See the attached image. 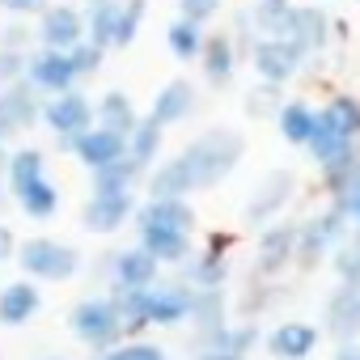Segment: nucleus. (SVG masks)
Returning <instances> with one entry per match:
<instances>
[{"label":"nucleus","mask_w":360,"mask_h":360,"mask_svg":"<svg viewBox=\"0 0 360 360\" xmlns=\"http://www.w3.org/2000/svg\"><path fill=\"white\" fill-rule=\"evenodd\" d=\"M178 153H183V161H187V169H191L195 191H212V187H221L225 178L242 165V157H246V136H242L238 127H208L204 136H195L191 144H183Z\"/></svg>","instance_id":"1"},{"label":"nucleus","mask_w":360,"mask_h":360,"mask_svg":"<svg viewBox=\"0 0 360 360\" xmlns=\"http://www.w3.org/2000/svg\"><path fill=\"white\" fill-rule=\"evenodd\" d=\"M18 271L34 284H68L85 271V255L81 246L51 238V233H34L18 246Z\"/></svg>","instance_id":"2"},{"label":"nucleus","mask_w":360,"mask_h":360,"mask_svg":"<svg viewBox=\"0 0 360 360\" xmlns=\"http://www.w3.org/2000/svg\"><path fill=\"white\" fill-rule=\"evenodd\" d=\"M352 238V221L339 204H322V212H314L309 221H301V238H297V271H314L322 267V259H330L343 242Z\"/></svg>","instance_id":"3"},{"label":"nucleus","mask_w":360,"mask_h":360,"mask_svg":"<svg viewBox=\"0 0 360 360\" xmlns=\"http://www.w3.org/2000/svg\"><path fill=\"white\" fill-rule=\"evenodd\" d=\"M68 330L94 356H102L106 347H115V343L127 339L123 335V322H119V309H115V297H81L68 309Z\"/></svg>","instance_id":"4"},{"label":"nucleus","mask_w":360,"mask_h":360,"mask_svg":"<svg viewBox=\"0 0 360 360\" xmlns=\"http://www.w3.org/2000/svg\"><path fill=\"white\" fill-rule=\"evenodd\" d=\"M292 191H297V174H292L288 165L267 169L259 183H255V191L246 195L242 221H246L250 229H267V225L284 221V208L292 204Z\"/></svg>","instance_id":"5"},{"label":"nucleus","mask_w":360,"mask_h":360,"mask_svg":"<svg viewBox=\"0 0 360 360\" xmlns=\"http://www.w3.org/2000/svg\"><path fill=\"white\" fill-rule=\"evenodd\" d=\"M98 267H106L102 271V280L110 284V292H140V288H153L157 280H161V263L144 250V246H123V250H106L102 259H98Z\"/></svg>","instance_id":"6"},{"label":"nucleus","mask_w":360,"mask_h":360,"mask_svg":"<svg viewBox=\"0 0 360 360\" xmlns=\"http://www.w3.org/2000/svg\"><path fill=\"white\" fill-rule=\"evenodd\" d=\"M89 39L85 30V9L72 5V0H56L47 5L39 18H34V43L39 47H51V51H72Z\"/></svg>","instance_id":"7"},{"label":"nucleus","mask_w":360,"mask_h":360,"mask_svg":"<svg viewBox=\"0 0 360 360\" xmlns=\"http://www.w3.org/2000/svg\"><path fill=\"white\" fill-rule=\"evenodd\" d=\"M94 123H98V115H94V98H89L81 85L68 89V94L47 98V106H43V127H47L60 144L72 140V136H85Z\"/></svg>","instance_id":"8"},{"label":"nucleus","mask_w":360,"mask_h":360,"mask_svg":"<svg viewBox=\"0 0 360 360\" xmlns=\"http://www.w3.org/2000/svg\"><path fill=\"white\" fill-rule=\"evenodd\" d=\"M297 238H301L297 221H276V225L259 229V238H255V271L267 276V280H280L288 267H297Z\"/></svg>","instance_id":"9"},{"label":"nucleus","mask_w":360,"mask_h":360,"mask_svg":"<svg viewBox=\"0 0 360 360\" xmlns=\"http://www.w3.org/2000/svg\"><path fill=\"white\" fill-rule=\"evenodd\" d=\"M246 60L255 68V81H267V85H280V89L292 77H301V68H305V56L288 39H255Z\"/></svg>","instance_id":"10"},{"label":"nucleus","mask_w":360,"mask_h":360,"mask_svg":"<svg viewBox=\"0 0 360 360\" xmlns=\"http://www.w3.org/2000/svg\"><path fill=\"white\" fill-rule=\"evenodd\" d=\"M26 81L43 94V98H56V94H68L81 85L77 68H72V56L68 51H51V47H34L30 60H26Z\"/></svg>","instance_id":"11"},{"label":"nucleus","mask_w":360,"mask_h":360,"mask_svg":"<svg viewBox=\"0 0 360 360\" xmlns=\"http://www.w3.org/2000/svg\"><path fill=\"white\" fill-rule=\"evenodd\" d=\"M136 208H140L136 195L89 191V200L81 204V225H85V233H94V238H110V233H119L123 225L136 221Z\"/></svg>","instance_id":"12"},{"label":"nucleus","mask_w":360,"mask_h":360,"mask_svg":"<svg viewBox=\"0 0 360 360\" xmlns=\"http://www.w3.org/2000/svg\"><path fill=\"white\" fill-rule=\"evenodd\" d=\"M305 153H309V161L326 174V169H339V165L356 161V157H360V140H352L335 119H326V115L318 110V127H314Z\"/></svg>","instance_id":"13"},{"label":"nucleus","mask_w":360,"mask_h":360,"mask_svg":"<svg viewBox=\"0 0 360 360\" xmlns=\"http://www.w3.org/2000/svg\"><path fill=\"white\" fill-rule=\"evenodd\" d=\"M136 229H161V233H187V238H195V229H200V212H195V204L191 200H144L140 208H136V221H131Z\"/></svg>","instance_id":"14"},{"label":"nucleus","mask_w":360,"mask_h":360,"mask_svg":"<svg viewBox=\"0 0 360 360\" xmlns=\"http://www.w3.org/2000/svg\"><path fill=\"white\" fill-rule=\"evenodd\" d=\"M60 148H68L89 174L94 169H106V165H115V161H123L127 157V136H119V131H110V127H89L85 136H72V140H64Z\"/></svg>","instance_id":"15"},{"label":"nucleus","mask_w":360,"mask_h":360,"mask_svg":"<svg viewBox=\"0 0 360 360\" xmlns=\"http://www.w3.org/2000/svg\"><path fill=\"white\" fill-rule=\"evenodd\" d=\"M322 335L330 343H352L360 339V292L347 284H335L322 301Z\"/></svg>","instance_id":"16"},{"label":"nucleus","mask_w":360,"mask_h":360,"mask_svg":"<svg viewBox=\"0 0 360 360\" xmlns=\"http://www.w3.org/2000/svg\"><path fill=\"white\" fill-rule=\"evenodd\" d=\"M322 339H326L322 326L301 322V318H288V322H276V326L263 335V347H267L276 360H309Z\"/></svg>","instance_id":"17"},{"label":"nucleus","mask_w":360,"mask_h":360,"mask_svg":"<svg viewBox=\"0 0 360 360\" xmlns=\"http://www.w3.org/2000/svg\"><path fill=\"white\" fill-rule=\"evenodd\" d=\"M195 106H200V89H195V81H187V77H169V81L153 94L148 119L161 123V127L169 131V127H178V123H187V119L195 115Z\"/></svg>","instance_id":"18"},{"label":"nucleus","mask_w":360,"mask_h":360,"mask_svg":"<svg viewBox=\"0 0 360 360\" xmlns=\"http://www.w3.org/2000/svg\"><path fill=\"white\" fill-rule=\"evenodd\" d=\"M187 326L195 330V347H200V352L217 347L221 335L233 326V322H229V297H225V288L195 292V309H191V322H187Z\"/></svg>","instance_id":"19"},{"label":"nucleus","mask_w":360,"mask_h":360,"mask_svg":"<svg viewBox=\"0 0 360 360\" xmlns=\"http://www.w3.org/2000/svg\"><path fill=\"white\" fill-rule=\"evenodd\" d=\"M39 314H43V284L18 276V280H9L5 288H0V326L22 330V326H30Z\"/></svg>","instance_id":"20"},{"label":"nucleus","mask_w":360,"mask_h":360,"mask_svg":"<svg viewBox=\"0 0 360 360\" xmlns=\"http://www.w3.org/2000/svg\"><path fill=\"white\" fill-rule=\"evenodd\" d=\"M174 271H178V280H183L187 288H195V292L225 288V280H229V250H217L212 242L208 246H195L191 259L183 267H174Z\"/></svg>","instance_id":"21"},{"label":"nucleus","mask_w":360,"mask_h":360,"mask_svg":"<svg viewBox=\"0 0 360 360\" xmlns=\"http://www.w3.org/2000/svg\"><path fill=\"white\" fill-rule=\"evenodd\" d=\"M288 43H292L305 60L318 56V51H326V43H330V18H326V9L318 5V0L297 5L292 26H288Z\"/></svg>","instance_id":"22"},{"label":"nucleus","mask_w":360,"mask_h":360,"mask_svg":"<svg viewBox=\"0 0 360 360\" xmlns=\"http://www.w3.org/2000/svg\"><path fill=\"white\" fill-rule=\"evenodd\" d=\"M238 60H242V47L233 43L229 30H212L208 43H204V56H200V72L212 89H225L233 85V72H238Z\"/></svg>","instance_id":"23"},{"label":"nucleus","mask_w":360,"mask_h":360,"mask_svg":"<svg viewBox=\"0 0 360 360\" xmlns=\"http://www.w3.org/2000/svg\"><path fill=\"white\" fill-rule=\"evenodd\" d=\"M144 187L153 200H191L195 195V183H191V169L183 161V153H174L165 161H157L144 178Z\"/></svg>","instance_id":"24"},{"label":"nucleus","mask_w":360,"mask_h":360,"mask_svg":"<svg viewBox=\"0 0 360 360\" xmlns=\"http://www.w3.org/2000/svg\"><path fill=\"white\" fill-rule=\"evenodd\" d=\"M13 195V208L26 217V221H51L60 212V187L51 183V178H34V183H22L9 191Z\"/></svg>","instance_id":"25"},{"label":"nucleus","mask_w":360,"mask_h":360,"mask_svg":"<svg viewBox=\"0 0 360 360\" xmlns=\"http://www.w3.org/2000/svg\"><path fill=\"white\" fill-rule=\"evenodd\" d=\"M94 115H98V127H110L119 136H131L140 127V119H144L127 89H106L102 98H94Z\"/></svg>","instance_id":"26"},{"label":"nucleus","mask_w":360,"mask_h":360,"mask_svg":"<svg viewBox=\"0 0 360 360\" xmlns=\"http://www.w3.org/2000/svg\"><path fill=\"white\" fill-rule=\"evenodd\" d=\"M250 30L255 39H288L297 0H250Z\"/></svg>","instance_id":"27"},{"label":"nucleus","mask_w":360,"mask_h":360,"mask_svg":"<svg viewBox=\"0 0 360 360\" xmlns=\"http://www.w3.org/2000/svg\"><path fill=\"white\" fill-rule=\"evenodd\" d=\"M136 246H144L161 267H183L195 250V238L187 233H161V229H136Z\"/></svg>","instance_id":"28"},{"label":"nucleus","mask_w":360,"mask_h":360,"mask_svg":"<svg viewBox=\"0 0 360 360\" xmlns=\"http://www.w3.org/2000/svg\"><path fill=\"white\" fill-rule=\"evenodd\" d=\"M144 178L148 169L131 157L106 165V169H94L89 174V191H106V195H136V187H144Z\"/></svg>","instance_id":"29"},{"label":"nucleus","mask_w":360,"mask_h":360,"mask_svg":"<svg viewBox=\"0 0 360 360\" xmlns=\"http://www.w3.org/2000/svg\"><path fill=\"white\" fill-rule=\"evenodd\" d=\"M43 106H47V98H43L26 77H22L18 85H9V89H5V115L22 127V136H26V131H34V127L43 123Z\"/></svg>","instance_id":"30"},{"label":"nucleus","mask_w":360,"mask_h":360,"mask_svg":"<svg viewBox=\"0 0 360 360\" xmlns=\"http://www.w3.org/2000/svg\"><path fill=\"white\" fill-rule=\"evenodd\" d=\"M314 127H318V110H314L309 102H301V98H288V102L280 106V115H276V131H280V140L292 144V148H305L309 136H314Z\"/></svg>","instance_id":"31"},{"label":"nucleus","mask_w":360,"mask_h":360,"mask_svg":"<svg viewBox=\"0 0 360 360\" xmlns=\"http://www.w3.org/2000/svg\"><path fill=\"white\" fill-rule=\"evenodd\" d=\"M204 43H208V30H204V26H195V22L174 18V22L165 26V51H169L178 64H200Z\"/></svg>","instance_id":"32"},{"label":"nucleus","mask_w":360,"mask_h":360,"mask_svg":"<svg viewBox=\"0 0 360 360\" xmlns=\"http://www.w3.org/2000/svg\"><path fill=\"white\" fill-rule=\"evenodd\" d=\"M119 18H123V0H102V5L85 9L89 43H98L102 51H119Z\"/></svg>","instance_id":"33"},{"label":"nucleus","mask_w":360,"mask_h":360,"mask_svg":"<svg viewBox=\"0 0 360 360\" xmlns=\"http://www.w3.org/2000/svg\"><path fill=\"white\" fill-rule=\"evenodd\" d=\"M161 148H165V127L161 123H153L148 115L140 119V127L127 136V157L131 161H140L144 169H153L157 161H161Z\"/></svg>","instance_id":"34"},{"label":"nucleus","mask_w":360,"mask_h":360,"mask_svg":"<svg viewBox=\"0 0 360 360\" xmlns=\"http://www.w3.org/2000/svg\"><path fill=\"white\" fill-rule=\"evenodd\" d=\"M47 174V153L39 144H18L13 148V161H9V178H5V187H22V183H34V178Z\"/></svg>","instance_id":"35"},{"label":"nucleus","mask_w":360,"mask_h":360,"mask_svg":"<svg viewBox=\"0 0 360 360\" xmlns=\"http://www.w3.org/2000/svg\"><path fill=\"white\" fill-rule=\"evenodd\" d=\"M288 98H284V89L280 85H267V81H259L250 94H246V115L250 119H271L276 123V115H280V106H284Z\"/></svg>","instance_id":"36"},{"label":"nucleus","mask_w":360,"mask_h":360,"mask_svg":"<svg viewBox=\"0 0 360 360\" xmlns=\"http://www.w3.org/2000/svg\"><path fill=\"white\" fill-rule=\"evenodd\" d=\"M326 119H335L352 140H360V94H335L326 106H322Z\"/></svg>","instance_id":"37"},{"label":"nucleus","mask_w":360,"mask_h":360,"mask_svg":"<svg viewBox=\"0 0 360 360\" xmlns=\"http://www.w3.org/2000/svg\"><path fill=\"white\" fill-rule=\"evenodd\" d=\"M330 271H335V284H347L360 292V242L347 238L335 255H330Z\"/></svg>","instance_id":"38"},{"label":"nucleus","mask_w":360,"mask_h":360,"mask_svg":"<svg viewBox=\"0 0 360 360\" xmlns=\"http://www.w3.org/2000/svg\"><path fill=\"white\" fill-rule=\"evenodd\" d=\"M94 360H169V352L161 343H153V339H123V343L106 347Z\"/></svg>","instance_id":"39"},{"label":"nucleus","mask_w":360,"mask_h":360,"mask_svg":"<svg viewBox=\"0 0 360 360\" xmlns=\"http://www.w3.org/2000/svg\"><path fill=\"white\" fill-rule=\"evenodd\" d=\"M144 18H148V0H123V18H119V51L136 43Z\"/></svg>","instance_id":"40"},{"label":"nucleus","mask_w":360,"mask_h":360,"mask_svg":"<svg viewBox=\"0 0 360 360\" xmlns=\"http://www.w3.org/2000/svg\"><path fill=\"white\" fill-rule=\"evenodd\" d=\"M68 56H72L77 77H81V81H89V77H98V72H102V64H106V56H110V51H102L98 43H89V39H85V43H81V47H72Z\"/></svg>","instance_id":"41"},{"label":"nucleus","mask_w":360,"mask_h":360,"mask_svg":"<svg viewBox=\"0 0 360 360\" xmlns=\"http://www.w3.org/2000/svg\"><path fill=\"white\" fill-rule=\"evenodd\" d=\"M221 13H225V0H178V18L195 22V26H208Z\"/></svg>","instance_id":"42"},{"label":"nucleus","mask_w":360,"mask_h":360,"mask_svg":"<svg viewBox=\"0 0 360 360\" xmlns=\"http://www.w3.org/2000/svg\"><path fill=\"white\" fill-rule=\"evenodd\" d=\"M26 60L30 51H13V47H0V89H9L26 77Z\"/></svg>","instance_id":"43"},{"label":"nucleus","mask_w":360,"mask_h":360,"mask_svg":"<svg viewBox=\"0 0 360 360\" xmlns=\"http://www.w3.org/2000/svg\"><path fill=\"white\" fill-rule=\"evenodd\" d=\"M0 47H13V51H34V30L22 26V22H9V26H0Z\"/></svg>","instance_id":"44"},{"label":"nucleus","mask_w":360,"mask_h":360,"mask_svg":"<svg viewBox=\"0 0 360 360\" xmlns=\"http://www.w3.org/2000/svg\"><path fill=\"white\" fill-rule=\"evenodd\" d=\"M47 5H56V0H0V9L9 18H39Z\"/></svg>","instance_id":"45"},{"label":"nucleus","mask_w":360,"mask_h":360,"mask_svg":"<svg viewBox=\"0 0 360 360\" xmlns=\"http://www.w3.org/2000/svg\"><path fill=\"white\" fill-rule=\"evenodd\" d=\"M18 246H22V242H18V233H13L5 221H0V267L18 259Z\"/></svg>","instance_id":"46"},{"label":"nucleus","mask_w":360,"mask_h":360,"mask_svg":"<svg viewBox=\"0 0 360 360\" xmlns=\"http://www.w3.org/2000/svg\"><path fill=\"white\" fill-rule=\"evenodd\" d=\"M18 136H22V127H18V123L5 115V106H0V144H13Z\"/></svg>","instance_id":"47"},{"label":"nucleus","mask_w":360,"mask_h":360,"mask_svg":"<svg viewBox=\"0 0 360 360\" xmlns=\"http://www.w3.org/2000/svg\"><path fill=\"white\" fill-rule=\"evenodd\" d=\"M330 360H360V339H352V343H335V356Z\"/></svg>","instance_id":"48"},{"label":"nucleus","mask_w":360,"mask_h":360,"mask_svg":"<svg viewBox=\"0 0 360 360\" xmlns=\"http://www.w3.org/2000/svg\"><path fill=\"white\" fill-rule=\"evenodd\" d=\"M13 148H18V144H0V183L9 178V161H13Z\"/></svg>","instance_id":"49"},{"label":"nucleus","mask_w":360,"mask_h":360,"mask_svg":"<svg viewBox=\"0 0 360 360\" xmlns=\"http://www.w3.org/2000/svg\"><path fill=\"white\" fill-rule=\"evenodd\" d=\"M191 360H238V356H229V352H217V347H208V352H195Z\"/></svg>","instance_id":"50"},{"label":"nucleus","mask_w":360,"mask_h":360,"mask_svg":"<svg viewBox=\"0 0 360 360\" xmlns=\"http://www.w3.org/2000/svg\"><path fill=\"white\" fill-rule=\"evenodd\" d=\"M5 208H13V195H9V187H5V183H0V212H5Z\"/></svg>","instance_id":"51"},{"label":"nucleus","mask_w":360,"mask_h":360,"mask_svg":"<svg viewBox=\"0 0 360 360\" xmlns=\"http://www.w3.org/2000/svg\"><path fill=\"white\" fill-rule=\"evenodd\" d=\"M94 5H102V0H85V9H94Z\"/></svg>","instance_id":"52"},{"label":"nucleus","mask_w":360,"mask_h":360,"mask_svg":"<svg viewBox=\"0 0 360 360\" xmlns=\"http://www.w3.org/2000/svg\"><path fill=\"white\" fill-rule=\"evenodd\" d=\"M39 360H64V356H39Z\"/></svg>","instance_id":"53"},{"label":"nucleus","mask_w":360,"mask_h":360,"mask_svg":"<svg viewBox=\"0 0 360 360\" xmlns=\"http://www.w3.org/2000/svg\"><path fill=\"white\" fill-rule=\"evenodd\" d=\"M0 106H5V89H0Z\"/></svg>","instance_id":"54"},{"label":"nucleus","mask_w":360,"mask_h":360,"mask_svg":"<svg viewBox=\"0 0 360 360\" xmlns=\"http://www.w3.org/2000/svg\"><path fill=\"white\" fill-rule=\"evenodd\" d=\"M356 5H360V0H356Z\"/></svg>","instance_id":"55"},{"label":"nucleus","mask_w":360,"mask_h":360,"mask_svg":"<svg viewBox=\"0 0 360 360\" xmlns=\"http://www.w3.org/2000/svg\"><path fill=\"white\" fill-rule=\"evenodd\" d=\"M318 5H322V0H318Z\"/></svg>","instance_id":"56"}]
</instances>
